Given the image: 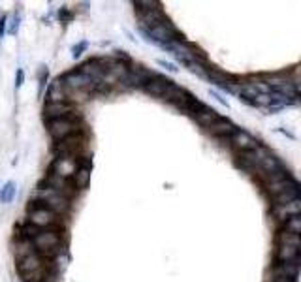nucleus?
<instances>
[{
  "label": "nucleus",
  "instance_id": "nucleus-19",
  "mask_svg": "<svg viewBox=\"0 0 301 282\" xmlns=\"http://www.w3.org/2000/svg\"><path fill=\"white\" fill-rule=\"evenodd\" d=\"M47 102H68L66 96V86L61 81V78H57L47 88Z\"/></svg>",
  "mask_w": 301,
  "mask_h": 282
},
{
  "label": "nucleus",
  "instance_id": "nucleus-21",
  "mask_svg": "<svg viewBox=\"0 0 301 282\" xmlns=\"http://www.w3.org/2000/svg\"><path fill=\"white\" fill-rule=\"evenodd\" d=\"M34 252H36V248H34V244H32V239L21 237V239H17L16 243H14V256L17 258V262L27 258V256H31Z\"/></svg>",
  "mask_w": 301,
  "mask_h": 282
},
{
  "label": "nucleus",
  "instance_id": "nucleus-33",
  "mask_svg": "<svg viewBox=\"0 0 301 282\" xmlns=\"http://www.w3.org/2000/svg\"><path fill=\"white\" fill-rule=\"evenodd\" d=\"M72 17H74V14H72L70 10H66V8L59 10V19H61L62 23H68V21H72Z\"/></svg>",
  "mask_w": 301,
  "mask_h": 282
},
{
  "label": "nucleus",
  "instance_id": "nucleus-36",
  "mask_svg": "<svg viewBox=\"0 0 301 282\" xmlns=\"http://www.w3.org/2000/svg\"><path fill=\"white\" fill-rule=\"evenodd\" d=\"M211 96H215L216 100H218V102L222 104L224 108H228V102H226V100H224V98H222V96H220V94H218V92H215V90H211Z\"/></svg>",
  "mask_w": 301,
  "mask_h": 282
},
{
  "label": "nucleus",
  "instance_id": "nucleus-8",
  "mask_svg": "<svg viewBox=\"0 0 301 282\" xmlns=\"http://www.w3.org/2000/svg\"><path fill=\"white\" fill-rule=\"evenodd\" d=\"M79 158L74 156H57L51 162V168H49V173L53 175H59L62 179H74L76 173L79 170Z\"/></svg>",
  "mask_w": 301,
  "mask_h": 282
},
{
  "label": "nucleus",
  "instance_id": "nucleus-18",
  "mask_svg": "<svg viewBox=\"0 0 301 282\" xmlns=\"http://www.w3.org/2000/svg\"><path fill=\"white\" fill-rule=\"evenodd\" d=\"M218 118H220V115H218L215 110L207 108V106H201L200 110L196 111V115H194V120L200 126H203V128H207V130L215 124Z\"/></svg>",
  "mask_w": 301,
  "mask_h": 282
},
{
  "label": "nucleus",
  "instance_id": "nucleus-10",
  "mask_svg": "<svg viewBox=\"0 0 301 282\" xmlns=\"http://www.w3.org/2000/svg\"><path fill=\"white\" fill-rule=\"evenodd\" d=\"M228 143L232 145V149H235L237 152H247V150L258 149L260 143L256 140L252 134L245 132V130H237L235 134H232L230 138H226Z\"/></svg>",
  "mask_w": 301,
  "mask_h": 282
},
{
  "label": "nucleus",
  "instance_id": "nucleus-9",
  "mask_svg": "<svg viewBox=\"0 0 301 282\" xmlns=\"http://www.w3.org/2000/svg\"><path fill=\"white\" fill-rule=\"evenodd\" d=\"M76 117V106L70 102H47L44 106V118L53 120V118Z\"/></svg>",
  "mask_w": 301,
  "mask_h": 282
},
{
  "label": "nucleus",
  "instance_id": "nucleus-38",
  "mask_svg": "<svg viewBox=\"0 0 301 282\" xmlns=\"http://www.w3.org/2000/svg\"><path fill=\"white\" fill-rule=\"evenodd\" d=\"M42 282H46V280H42Z\"/></svg>",
  "mask_w": 301,
  "mask_h": 282
},
{
  "label": "nucleus",
  "instance_id": "nucleus-31",
  "mask_svg": "<svg viewBox=\"0 0 301 282\" xmlns=\"http://www.w3.org/2000/svg\"><path fill=\"white\" fill-rule=\"evenodd\" d=\"M19 24H21V14L19 12H16L14 14V19H12V23H10V34H17V30H19Z\"/></svg>",
  "mask_w": 301,
  "mask_h": 282
},
{
  "label": "nucleus",
  "instance_id": "nucleus-2",
  "mask_svg": "<svg viewBox=\"0 0 301 282\" xmlns=\"http://www.w3.org/2000/svg\"><path fill=\"white\" fill-rule=\"evenodd\" d=\"M31 200L34 204L46 205L47 209H51V211H55L57 214H61V216H64L70 211V207H72V200L70 198H66L64 194L57 192L53 188L42 186V184L32 192Z\"/></svg>",
  "mask_w": 301,
  "mask_h": 282
},
{
  "label": "nucleus",
  "instance_id": "nucleus-1",
  "mask_svg": "<svg viewBox=\"0 0 301 282\" xmlns=\"http://www.w3.org/2000/svg\"><path fill=\"white\" fill-rule=\"evenodd\" d=\"M17 273L25 282H42L47 280L49 276V264L47 258H44L42 254L34 252L27 258L17 262Z\"/></svg>",
  "mask_w": 301,
  "mask_h": 282
},
{
  "label": "nucleus",
  "instance_id": "nucleus-14",
  "mask_svg": "<svg viewBox=\"0 0 301 282\" xmlns=\"http://www.w3.org/2000/svg\"><path fill=\"white\" fill-rule=\"evenodd\" d=\"M171 79H168L166 76H160V74H155L153 79L143 86V90L147 94H151V96H155V98H162L164 92H166V88L170 86Z\"/></svg>",
  "mask_w": 301,
  "mask_h": 282
},
{
  "label": "nucleus",
  "instance_id": "nucleus-13",
  "mask_svg": "<svg viewBox=\"0 0 301 282\" xmlns=\"http://www.w3.org/2000/svg\"><path fill=\"white\" fill-rule=\"evenodd\" d=\"M275 260H277V264H301V248L288 246V244H277Z\"/></svg>",
  "mask_w": 301,
  "mask_h": 282
},
{
  "label": "nucleus",
  "instance_id": "nucleus-35",
  "mask_svg": "<svg viewBox=\"0 0 301 282\" xmlns=\"http://www.w3.org/2000/svg\"><path fill=\"white\" fill-rule=\"evenodd\" d=\"M158 64H160V66H164V68H166V70H170V72H173V74H175V72L179 70V68H175V66H173V64H170V62H166V60H158Z\"/></svg>",
  "mask_w": 301,
  "mask_h": 282
},
{
  "label": "nucleus",
  "instance_id": "nucleus-32",
  "mask_svg": "<svg viewBox=\"0 0 301 282\" xmlns=\"http://www.w3.org/2000/svg\"><path fill=\"white\" fill-rule=\"evenodd\" d=\"M23 85H25V70L19 68V70L16 72V90H19Z\"/></svg>",
  "mask_w": 301,
  "mask_h": 282
},
{
  "label": "nucleus",
  "instance_id": "nucleus-15",
  "mask_svg": "<svg viewBox=\"0 0 301 282\" xmlns=\"http://www.w3.org/2000/svg\"><path fill=\"white\" fill-rule=\"evenodd\" d=\"M237 130H239V128L233 124L230 118L220 117L215 122V124L209 128L207 132L211 134V136H215V138H222V140H226V138H230V136H232V134H235Z\"/></svg>",
  "mask_w": 301,
  "mask_h": 282
},
{
  "label": "nucleus",
  "instance_id": "nucleus-4",
  "mask_svg": "<svg viewBox=\"0 0 301 282\" xmlns=\"http://www.w3.org/2000/svg\"><path fill=\"white\" fill-rule=\"evenodd\" d=\"M27 220H29V224L40 228V230H59L62 226L61 214L47 209L46 205L34 204V202H32V205H29Z\"/></svg>",
  "mask_w": 301,
  "mask_h": 282
},
{
  "label": "nucleus",
  "instance_id": "nucleus-20",
  "mask_svg": "<svg viewBox=\"0 0 301 282\" xmlns=\"http://www.w3.org/2000/svg\"><path fill=\"white\" fill-rule=\"evenodd\" d=\"M297 184H299V182H295V180H293V177L290 175V177L278 180V182L265 184V192H267V196H269V198H275V196H278V194L286 192V190H290V188L297 186Z\"/></svg>",
  "mask_w": 301,
  "mask_h": 282
},
{
  "label": "nucleus",
  "instance_id": "nucleus-5",
  "mask_svg": "<svg viewBox=\"0 0 301 282\" xmlns=\"http://www.w3.org/2000/svg\"><path fill=\"white\" fill-rule=\"evenodd\" d=\"M47 134L53 138L57 143L66 140L70 136L81 134V124L76 117H64V118H53V120H46Z\"/></svg>",
  "mask_w": 301,
  "mask_h": 282
},
{
  "label": "nucleus",
  "instance_id": "nucleus-26",
  "mask_svg": "<svg viewBox=\"0 0 301 282\" xmlns=\"http://www.w3.org/2000/svg\"><path fill=\"white\" fill-rule=\"evenodd\" d=\"M277 244H288V246H299L301 248V235L280 230L277 234Z\"/></svg>",
  "mask_w": 301,
  "mask_h": 282
},
{
  "label": "nucleus",
  "instance_id": "nucleus-25",
  "mask_svg": "<svg viewBox=\"0 0 301 282\" xmlns=\"http://www.w3.org/2000/svg\"><path fill=\"white\" fill-rule=\"evenodd\" d=\"M292 74L290 72H278V74H271V76H265L263 81L271 86V88H278V86L286 85V83H290L292 81Z\"/></svg>",
  "mask_w": 301,
  "mask_h": 282
},
{
  "label": "nucleus",
  "instance_id": "nucleus-28",
  "mask_svg": "<svg viewBox=\"0 0 301 282\" xmlns=\"http://www.w3.org/2000/svg\"><path fill=\"white\" fill-rule=\"evenodd\" d=\"M282 230L301 235V214H297V216H292L290 220H286L284 224H282Z\"/></svg>",
  "mask_w": 301,
  "mask_h": 282
},
{
  "label": "nucleus",
  "instance_id": "nucleus-29",
  "mask_svg": "<svg viewBox=\"0 0 301 282\" xmlns=\"http://www.w3.org/2000/svg\"><path fill=\"white\" fill-rule=\"evenodd\" d=\"M87 47H89L87 42H79V44H76V46L72 47V56H74V58H79V56L87 51Z\"/></svg>",
  "mask_w": 301,
  "mask_h": 282
},
{
  "label": "nucleus",
  "instance_id": "nucleus-12",
  "mask_svg": "<svg viewBox=\"0 0 301 282\" xmlns=\"http://www.w3.org/2000/svg\"><path fill=\"white\" fill-rule=\"evenodd\" d=\"M301 214V200L297 202H292V204H284V205H273L271 207V216L284 224L286 220H290L292 216H297Z\"/></svg>",
  "mask_w": 301,
  "mask_h": 282
},
{
  "label": "nucleus",
  "instance_id": "nucleus-23",
  "mask_svg": "<svg viewBox=\"0 0 301 282\" xmlns=\"http://www.w3.org/2000/svg\"><path fill=\"white\" fill-rule=\"evenodd\" d=\"M74 184L78 190H85L89 184H91V166L89 164H81L79 166L78 173H76V177H74Z\"/></svg>",
  "mask_w": 301,
  "mask_h": 282
},
{
  "label": "nucleus",
  "instance_id": "nucleus-37",
  "mask_svg": "<svg viewBox=\"0 0 301 282\" xmlns=\"http://www.w3.org/2000/svg\"><path fill=\"white\" fill-rule=\"evenodd\" d=\"M269 282H295V278H286V276H275V278H269Z\"/></svg>",
  "mask_w": 301,
  "mask_h": 282
},
{
  "label": "nucleus",
  "instance_id": "nucleus-27",
  "mask_svg": "<svg viewBox=\"0 0 301 282\" xmlns=\"http://www.w3.org/2000/svg\"><path fill=\"white\" fill-rule=\"evenodd\" d=\"M16 182L14 180H8L4 182V186L0 188V204H10L14 198H16Z\"/></svg>",
  "mask_w": 301,
  "mask_h": 282
},
{
  "label": "nucleus",
  "instance_id": "nucleus-16",
  "mask_svg": "<svg viewBox=\"0 0 301 282\" xmlns=\"http://www.w3.org/2000/svg\"><path fill=\"white\" fill-rule=\"evenodd\" d=\"M301 273V264H277L269 269V278L275 276H286V278H295Z\"/></svg>",
  "mask_w": 301,
  "mask_h": 282
},
{
  "label": "nucleus",
  "instance_id": "nucleus-6",
  "mask_svg": "<svg viewBox=\"0 0 301 282\" xmlns=\"http://www.w3.org/2000/svg\"><path fill=\"white\" fill-rule=\"evenodd\" d=\"M87 147V140L83 134H76V136H70L66 140L55 143V154L57 156H74L79 158V154L83 152V149Z\"/></svg>",
  "mask_w": 301,
  "mask_h": 282
},
{
  "label": "nucleus",
  "instance_id": "nucleus-7",
  "mask_svg": "<svg viewBox=\"0 0 301 282\" xmlns=\"http://www.w3.org/2000/svg\"><path fill=\"white\" fill-rule=\"evenodd\" d=\"M269 154H271V150L267 149V147L260 145L258 149L247 150V152H239L237 166H239L241 170H247V172H258L260 164H262Z\"/></svg>",
  "mask_w": 301,
  "mask_h": 282
},
{
  "label": "nucleus",
  "instance_id": "nucleus-11",
  "mask_svg": "<svg viewBox=\"0 0 301 282\" xmlns=\"http://www.w3.org/2000/svg\"><path fill=\"white\" fill-rule=\"evenodd\" d=\"M42 186L53 188V190H57V192L64 194V196L70 198V200L76 196V192H78V188H76V184H74V180L62 179V177H59V175H53V173H49L46 179H44Z\"/></svg>",
  "mask_w": 301,
  "mask_h": 282
},
{
  "label": "nucleus",
  "instance_id": "nucleus-30",
  "mask_svg": "<svg viewBox=\"0 0 301 282\" xmlns=\"http://www.w3.org/2000/svg\"><path fill=\"white\" fill-rule=\"evenodd\" d=\"M47 76H49V72H47V66H40V70H38V81H40V94L44 92V85H46V81H47Z\"/></svg>",
  "mask_w": 301,
  "mask_h": 282
},
{
  "label": "nucleus",
  "instance_id": "nucleus-24",
  "mask_svg": "<svg viewBox=\"0 0 301 282\" xmlns=\"http://www.w3.org/2000/svg\"><path fill=\"white\" fill-rule=\"evenodd\" d=\"M284 166H282V162L278 160L275 154H269V156L265 158L263 160L262 164H260V168H258V172H262L260 175H271V173H275V172H278V170H282Z\"/></svg>",
  "mask_w": 301,
  "mask_h": 282
},
{
  "label": "nucleus",
  "instance_id": "nucleus-17",
  "mask_svg": "<svg viewBox=\"0 0 301 282\" xmlns=\"http://www.w3.org/2000/svg\"><path fill=\"white\" fill-rule=\"evenodd\" d=\"M188 96H190V94L186 92V88H183V86H179L177 83H175V81H171L170 86H168V88H166V92H164L162 100H164V102L173 104V106L177 108V106H181V104L185 102Z\"/></svg>",
  "mask_w": 301,
  "mask_h": 282
},
{
  "label": "nucleus",
  "instance_id": "nucleus-3",
  "mask_svg": "<svg viewBox=\"0 0 301 282\" xmlns=\"http://www.w3.org/2000/svg\"><path fill=\"white\" fill-rule=\"evenodd\" d=\"M32 244L44 258H53L62 252V237L59 230H40L32 237Z\"/></svg>",
  "mask_w": 301,
  "mask_h": 282
},
{
  "label": "nucleus",
  "instance_id": "nucleus-34",
  "mask_svg": "<svg viewBox=\"0 0 301 282\" xmlns=\"http://www.w3.org/2000/svg\"><path fill=\"white\" fill-rule=\"evenodd\" d=\"M6 28H8V17L2 16L0 17V42H2L4 34H6Z\"/></svg>",
  "mask_w": 301,
  "mask_h": 282
},
{
  "label": "nucleus",
  "instance_id": "nucleus-22",
  "mask_svg": "<svg viewBox=\"0 0 301 282\" xmlns=\"http://www.w3.org/2000/svg\"><path fill=\"white\" fill-rule=\"evenodd\" d=\"M297 200H301V184L290 188V190H286V192L278 194V196L271 198V204H273V205H284V204L297 202Z\"/></svg>",
  "mask_w": 301,
  "mask_h": 282
}]
</instances>
